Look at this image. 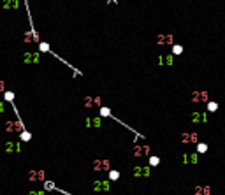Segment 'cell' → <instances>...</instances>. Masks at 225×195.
<instances>
[{
  "label": "cell",
  "instance_id": "6da1fadb",
  "mask_svg": "<svg viewBox=\"0 0 225 195\" xmlns=\"http://www.w3.org/2000/svg\"><path fill=\"white\" fill-rule=\"evenodd\" d=\"M5 130L7 132H21V130H23V123L21 121H9Z\"/></svg>",
  "mask_w": 225,
  "mask_h": 195
},
{
  "label": "cell",
  "instance_id": "7a4b0ae2",
  "mask_svg": "<svg viewBox=\"0 0 225 195\" xmlns=\"http://www.w3.org/2000/svg\"><path fill=\"white\" fill-rule=\"evenodd\" d=\"M134 174H136V176H150V167H144V169L136 167V169H134Z\"/></svg>",
  "mask_w": 225,
  "mask_h": 195
},
{
  "label": "cell",
  "instance_id": "3957f363",
  "mask_svg": "<svg viewBox=\"0 0 225 195\" xmlns=\"http://www.w3.org/2000/svg\"><path fill=\"white\" fill-rule=\"evenodd\" d=\"M95 190H109V181H102V183H95L93 185Z\"/></svg>",
  "mask_w": 225,
  "mask_h": 195
},
{
  "label": "cell",
  "instance_id": "277c9868",
  "mask_svg": "<svg viewBox=\"0 0 225 195\" xmlns=\"http://www.w3.org/2000/svg\"><path fill=\"white\" fill-rule=\"evenodd\" d=\"M216 109H218V104L216 102H208V111L209 113H215Z\"/></svg>",
  "mask_w": 225,
  "mask_h": 195
},
{
  "label": "cell",
  "instance_id": "5b68a950",
  "mask_svg": "<svg viewBox=\"0 0 225 195\" xmlns=\"http://www.w3.org/2000/svg\"><path fill=\"white\" fill-rule=\"evenodd\" d=\"M16 5H18L16 0H5L4 2V7H16Z\"/></svg>",
  "mask_w": 225,
  "mask_h": 195
},
{
  "label": "cell",
  "instance_id": "8992f818",
  "mask_svg": "<svg viewBox=\"0 0 225 195\" xmlns=\"http://www.w3.org/2000/svg\"><path fill=\"white\" fill-rule=\"evenodd\" d=\"M185 162H197V153L187 155V157H185Z\"/></svg>",
  "mask_w": 225,
  "mask_h": 195
},
{
  "label": "cell",
  "instance_id": "52a82bcc",
  "mask_svg": "<svg viewBox=\"0 0 225 195\" xmlns=\"http://www.w3.org/2000/svg\"><path fill=\"white\" fill-rule=\"evenodd\" d=\"M109 178H111V179H118V178H120V172H118V170H111V172H109Z\"/></svg>",
  "mask_w": 225,
  "mask_h": 195
},
{
  "label": "cell",
  "instance_id": "ba28073f",
  "mask_svg": "<svg viewBox=\"0 0 225 195\" xmlns=\"http://www.w3.org/2000/svg\"><path fill=\"white\" fill-rule=\"evenodd\" d=\"M160 164V158L158 157H151L150 158V165H158Z\"/></svg>",
  "mask_w": 225,
  "mask_h": 195
},
{
  "label": "cell",
  "instance_id": "9c48e42d",
  "mask_svg": "<svg viewBox=\"0 0 225 195\" xmlns=\"http://www.w3.org/2000/svg\"><path fill=\"white\" fill-rule=\"evenodd\" d=\"M181 51H183V46H179V44L172 48V55H179V53H181Z\"/></svg>",
  "mask_w": 225,
  "mask_h": 195
},
{
  "label": "cell",
  "instance_id": "30bf717a",
  "mask_svg": "<svg viewBox=\"0 0 225 195\" xmlns=\"http://www.w3.org/2000/svg\"><path fill=\"white\" fill-rule=\"evenodd\" d=\"M206 149H208V144H199V146H197V151H199V153H204Z\"/></svg>",
  "mask_w": 225,
  "mask_h": 195
},
{
  "label": "cell",
  "instance_id": "8fae6325",
  "mask_svg": "<svg viewBox=\"0 0 225 195\" xmlns=\"http://www.w3.org/2000/svg\"><path fill=\"white\" fill-rule=\"evenodd\" d=\"M23 141H30V134L25 132V134H23Z\"/></svg>",
  "mask_w": 225,
  "mask_h": 195
},
{
  "label": "cell",
  "instance_id": "7c38bea8",
  "mask_svg": "<svg viewBox=\"0 0 225 195\" xmlns=\"http://www.w3.org/2000/svg\"><path fill=\"white\" fill-rule=\"evenodd\" d=\"M5 99H7V100H12V93H11V92H9V93H5Z\"/></svg>",
  "mask_w": 225,
  "mask_h": 195
},
{
  "label": "cell",
  "instance_id": "4fadbf2b",
  "mask_svg": "<svg viewBox=\"0 0 225 195\" xmlns=\"http://www.w3.org/2000/svg\"><path fill=\"white\" fill-rule=\"evenodd\" d=\"M2 90H4V83H2V81H0V92H2Z\"/></svg>",
  "mask_w": 225,
  "mask_h": 195
}]
</instances>
